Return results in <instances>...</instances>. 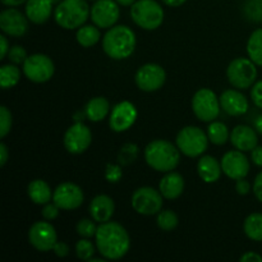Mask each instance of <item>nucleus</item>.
Segmentation results:
<instances>
[{
  "label": "nucleus",
  "mask_w": 262,
  "mask_h": 262,
  "mask_svg": "<svg viewBox=\"0 0 262 262\" xmlns=\"http://www.w3.org/2000/svg\"><path fill=\"white\" fill-rule=\"evenodd\" d=\"M95 239L97 251L106 260H119L124 257L130 247L129 234L125 228L117 222L100 224Z\"/></svg>",
  "instance_id": "f257e3e1"
},
{
  "label": "nucleus",
  "mask_w": 262,
  "mask_h": 262,
  "mask_svg": "<svg viewBox=\"0 0 262 262\" xmlns=\"http://www.w3.org/2000/svg\"><path fill=\"white\" fill-rule=\"evenodd\" d=\"M136 33L128 26H113L102 37V49L109 58L123 60L129 58L136 49Z\"/></svg>",
  "instance_id": "f03ea898"
},
{
  "label": "nucleus",
  "mask_w": 262,
  "mask_h": 262,
  "mask_svg": "<svg viewBox=\"0 0 262 262\" xmlns=\"http://www.w3.org/2000/svg\"><path fill=\"white\" fill-rule=\"evenodd\" d=\"M145 160L150 168L160 173L174 170L181 161V151L166 140H155L145 148Z\"/></svg>",
  "instance_id": "7ed1b4c3"
},
{
  "label": "nucleus",
  "mask_w": 262,
  "mask_h": 262,
  "mask_svg": "<svg viewBox=\"0 0 262 262\" xmlns=\"http://www.w3.org/2000/svg\"><path fill=\"white\" fill-rule=\"evenodd\" d=\"M91 14L86 0H61L54 10L55 22L64 30H78Z\"/></svg>",
  "instance_id": "20e7f679"
},
{
  "label": "nucleus",
  "mask_w": 262,
  "mask_h": 262,
  "mask_svg": "<svg viewBox=\"0 0 262 262\" xmlns=\"http://www.w3.org/2000/svg\"><path fill=\"white\" fill-rule=\"evenodd\" d=\"M130 18L142 30H158L164 22V9L156 0H137L130 5Z\"/></svg>",
  "instance_id": "39448f33"
},
{
  "label": "nucleus",
  "mask_w": 262,
  "mask_h": 262,
  "mask_svg": "<svg viewBox=\"0 0 262 262\" xmlns=\"http://www.w3.org/2000/svg\"><path fill=\"white\" fill-rule=\"evenodd\" d=\"M177 147L183 155L188 158H197L207 150L209 137L201 128L188 125L179 130L177 135Z\"/></svg>",
  "instance_id": "423d86ee"
},
{
  "label": "nucleus",
  "mask_w": 262,
  "mask_h": 262,
  "mask_svg": "<svg viewBox=\"0 0 262 262\" xmlns=\"http://www.w3.org/2000/svg\"><path fill=\"white\" fill-rule=\"evenodd\" d=\"M227 77L230 84L238 90L252 87L257 78L256 64L248 58H235L230 61L227 69Z\"/></svg>",
  "instance_id": "0eeeda50"
},
{
  "label": "nucleus",
  "mask_w": 262,
  "mask_h": 262,
  "mask_svg": "<svg viewBox=\"0 0 262 262\" xmlns=\"http://www.w3.org/2000/svg\"><path fill=\"white\" fill-rule=\"evenodd\" d=\"M220 100L212 90L200 89L192 99V110L201 122H214L220 114Z\"/></svg>",
  "instance_id": "6e6552de"
},
{
  "label": "nucleus",
  "mask_w": 262,
  "mask_h": 262,
  "mask_svg": "<svg viewBox=\"0 0 262 262\" xmlns=\"http://www.w3.org/2000/svg\"><path fill=\"white\" fill-rule=\"evenodd\" d=\"M163 199L164 196L160 191H156L152 187H141L132 194L130 204L136 212L150 216L159 214L163 210Z\"/></svg>",
  "instance_id": "1a4fd4ad"
},
{
  "label": "nucleus",
  "mask_w": 262,
  "mask_h": 262,
  "mask_svg": "<svg viewBox=\"0 0 262 262\" xmlns=\"http://www.w3.org/2000/svg\"><path fill=\"white\" fill-rule=\"evenodd\" d=\"M55 72V66L51 58L45 54H33L27 56L23 63V73L35 83H45L50 81Z\"/></svg>",
  "instance_id": "9d476101"
},
{
  "label": "nucleus",
  "mask_w": 262,
  "mask_h": 262,
  "mask_svg": "<svg viewBox=\"0 0 262 262\" xmlns=\"http://www.w3.org/2000/svg\"><path fill=\"white\" fill-rule=\"evenodd\" d=\"M136 84L145 92H154L160 90L166 81V73L159 64L148 63L140 67L135 76Z\"/></svg>",
  "instance_id": "9b49d317"
},
{
  "label": "nucleus",
  "mask_w": 262,
  "mask_h": 262,
  "mask_svg": "<svg viewBox=\"0 0 262 262\" xmlns=\"http://www.w3.org/2000/svg\"><path fill=\"white\" fill-rule=\"evenodd\" d=\"M56 230L49 222H36L28 230V241L31 246L40 252L51 251L58 242Z\"/></svg>",
  "instance_id": "f8f14e48"
},
{
  "label": "nucleus",
  "mask_w": 262,
  "mask_h": 262,
  "mask_svg": "<svg viewBox=\"0 0 262 262\" xmlns=\"http://www.w3.org/2000/svg\"><path fill=\"white\" fill-rule=\"evenodd\" d=\"M120 15L119 5L115 0H96L91 8L90 18L99 28H112Z\"/></svg>",
  "instance_id": "ddd939ff"
},
{
  "label": "nucleus",
  "mask_w": 262,
  "mask_h": 262,
  "mask_svg": "<svg viewBox=\"0 0 262 262\" xmlns=\"http://www.w3.org/2000/svg\"><path fill=\"white\" fill-rule=\"evenodd\" d=\"M92 142V133L83 123H74L64 135V146L69 154H83Z\"/></svg>",
  "instance_id": "4468645a"
},
{
  "label": "nucleus",
  "mask_w": 262,
  "mask_h": 262,
  "mask_svg": "<svg viewBox=\"0 0 262 262\" xmlns=\"http://www.w3.org/2000/svg\"><path fill=\"white\" fill-rule=\"evenodd\" d=\"M83 191L79 186L72 182H64L59 184L53 193V202L60 207V210H76L83 204Z\"/></svg>",
  "instance_id": "2eb2a0df"
},
{
  "label": "nucleus",
  "mask_w": 262,
  "mask_h": 262,
  "mask_svg": "<svg viewBox=\"0 0 262 262\" xmlns=\"http://www.w3.org/2000/svg\"><path fill=\"white\" fill-rule=\"evenodd\" d=\"M223 173L233 181L246 178L250 173V161L241 150L228 151L222 159Z\"/></svg>",
  "instance_id": "dca6fc26"
},
{
  "label": "nucleus",
  "mask_w": 262,
  "mask_h": 262,
  "mask_svg": "<svg viewBox=\"0 0 262 262\" xmlns=\"http://www.w3.org/2000/svg\"><path fill=\"white\" fill-rule=\"evenodd\" d=\"M28 18L15 8H8L0 13V28L5 35L22 37L28 31Z\"/></svg>",
  "instance_id": "f3484780"
},
{
  "label": "nucleus",
  "mask_w": 262,
  "mask_h": 262,
  "mask_svg": "<svg viewBox=\"0 0 262 262\" xmlns=\"http://www.w3.org/2000/svg\"><path fill=\"white\" fill-rule=\"evenodd\" d=\"M137 109L129 101H122L115 105L109 118V125L114 132H125L135 124L137 119Z\"/></svg>",
  "instance_id": "a211bd4d"
},
{
  "label": "nucleus",
  "mask_w": 262,
  "mask_h": 262,
  "mask_svg": "<svg viewBox=\"0 0 262 262\" xmlns=\"http://www.w3.org/2000/svg\"><path fill=\"white\" fill-rule=\"evenodd\" d=\"M220 106L230 117H241L248 110V100L237 90H227L219 97Z\"/></svg>",
  "instance_id": "6ab92c4d"
},
{
  "label": "nucleus",
  "mask_w": 262,
  "mask_h": 262,
  "mask_svg": "<svg viewBox=\"0 0 262 262\" xmlns=\"http://www.w3.org/2000/svg\"><path fill=\"white\" fill-rule=\"evenodd\" d=\"M256 132L257 130L248 125H237L233 128L232 133H230V142L237 150L243 151V152L252 151L256 146H258V138Z\"/></svg>",
  "instance_id": "aec40b11"
},
{
  "label": "nucleus",
  "mask_w": 262,
  "mask_h": 262,
  "mask_svg": "<svg viewBox=\"0 0 262 262\" xmlns=\"http://www.w3.org/2000/svg\"><path fill=\"white\" fill-rule=\"evenodd\" d=\"M115 211L114 200L107 194H99L90 204V215L96 223L110 222Z\"/></svg>",
  "instance_id": "412c9836"
},
{
  "label": "nucleus",
  "mask_w": 262,
  "mask_h": 262,
  "mask_svg": "<svg viewBox=\"0 0 262 262\" xmlns=\"http://www.w3.org/2000/svg\"><path fill=\"white\" fill-rule=\"evenodd\" d=\"M159 191L166 200H176L183 193L184 191V179L177 171H168L161 178L159 184Z\"/></svg>",
  "instance_id": "4be33fe9"
},
{
  "label": "nucleus",
  "mask_w": 262,
  "mask_h": 262,
  "mask_svg": "<svg viewBox=\"0 0 262 262\" xmlns=\"http://www.w3.org/2000/svg\"><path fill=\"white\" fill-rule=\"evenodd\" d=\"M53 12L51 0H27L26 2V15L35 25H42L50 18Z\"/></svg>",
  "instance_id": "5701e85b"
},
{
  "label": "nucleus",
  "mask_w": 262,
  "mask_h": 262,
  "mask_svg": "<svg viewBox=\"0 0 262 262\" xmlns=\"http://www.w3.org/2000/svg\"><path fill=\"white\" fill-rule=\"evenodd\" d=\"M222 163L210 155L201 156L197 163V173L205 183H215L222 176Z\"/></svg>",
  "instance_id": "b1692460"
},
{
  "label": "nucleus",
  "mask_w": 262,
  "mask_h": 262,
  "mask_svg": "<svg viewBox=\"0 0 262 262\" xmlns=\"http://www.w3.org/2000/svg\"><path fill=\"white\" fill-rule=\"evenodd\" d=\"M27 193L31 201L36 205H46L53 199L50 186L42 179H35L27 187Z\"/></svg>",
  "instance_id": "393cba45"
},
{
  "label": "nucleus",
  "mask_w": 262,
  "mask_h": 262,
  "mask_svg": "<svg viewBox=\"0 0 262 262\" xmlns=\"http://www.w3.org/2000/svg\"><path fill=\"white\" fill-rule=\"evenodd\" d=\"M110 110V104L105 97L97 96L94 99L90 100L89 102L84 106V113H86L87 119L91 120V122L97 123L101 122L106 118V115L109 114Z\"/></svg>",
  "instance_id": "a878e982"
},
{
  "label": "nucleus",
  "mask_w": 262,
  "mask_h": 262,
  "mask_svg": "<svg viewBox=\"0 0 262 262\" xmlns=\"http://www.w3.org/2000/svg\"><path fill=\"white\" fill-rule=\"evenodd\" d=\"M76 37L82 48H92V46L96 45L100 41L101 33H100V30L97 26L87 25L82 26V27H79L77 30Z\"/></svg>",
  "instance_id": "bb28decb"
},
{
  "label": "nucleus",
  "mask_w": 262,
  "mask_h": 262,
  "mask_svg": "<svg viewBox=\"0 0 262 262\" xmlns=\"http://www.w3.org/2000/svg\"><path fill=\"white\" fill-rule=\"evenodd\" d=\"M243 230L250 239L255 242H262V214L253 212L248 215L243 224Z\"/></svg>",
  "instance_id": "cd10ccee"
},
{
  "label": "nucleus",
  "mask_w": 262,
  "mask_h": 262,
  "mask_svg": "<svg viewBox=\"0 0 262 262\" xmlns=\"http://www.w3.org/2000/svg\"><path fill=\"white\" fill-rule=\"evenodd\" d=\"M247 54L256 66L262 67V28L251 33L247 41Z\"/></svg>",
  "instance_id": "c85d7f7f"
},
{
  "label": "nucleus",
  "mask_w": 262,
  "mask_h": 262,
  "mask_svg": "<svg viewBox=\"0 0 262 262\" xmlns=\"http://www.w3.org/2000/svg\"><path fill=\"white\" fill-rule=\"evenodd\" d=\"M20 79V71L17 64H5L0 68V84L3 90H9L17 86Z\"/></svg>",
  "instance_id": "c756f323"
},
{
  "label": "nucleus",
  "mask_w": 262,
  "mask_h": 262,
  "mask_svg": "<svg viewBox=\"0 0 262 262\" xmlns=\"http://www.w3.org/2000/svg\"><path fill=\"white\" fill-rule=\"evenodd\" d=\"M207 137H209L210 142L214 145L222 146L227 143V141L230 138L229 130L228 127L222 122H211V124L207 128Z\"/></svg>",
  "instance_id": "7c9ffc66"
},
{
  "label": "nucleus",
  "mask_w": 262,
  "mask_h": 262,
  "mask_svg": "<svg viewBox=\"0 0 262 262\" xmlns=\"http://www.w3.org/2000/svg\"><path fill=\"white\" fill-rule=\"evenodd\" d=\"M158 225L161 230L164 232H171V230L176 229L178 227V215L176 214L174 211L171 210H161L158 215Z\"/></svg>",
  "instance_id": "2f4dec72"
},
{
  "label": "nucleus",
  "mask_w": 262,
  "mask_h": 262,
  "mask_svg": "<svg viewBox=\"0 0 262 262\" xmlns=\"http://www.w3.org/2000/svg\"><path fill=\"white\" fill-rule=\"evenodd\" d=\"M138 152H140V150H138L137 145L127 143V145H124L120 148L119 155H118V161L122 165H129L138 158Z\"/></svg>",
  "instance_id": "473e14b6"
},
{
  "label": "nucleus",
  "mask_w": 262,
  "mask_h": 262,
  "mask_svg": "<svg viewBox=\"0 0 262 262\" xmlns=\"http://www.w3.org/2000/svg\"><path fill=\"white\" fill-rule=\"evenodd\" d=\"M76 255L79 260L90 261L95 255V246L89 238H82L76 243Z\"/></svg>",
  "instance_id": "72a5a7b5"
},
{
  "label": "nucleus",
  "mask_w": 262,
  "mask_h": 262,
  "mask_svg": "<svg viewBox=\"0 0 262 262\" xmlns=\"http://www.w3.org/2000/svg\"><path fill=\"white\" fill-rule=\"evenodd\" d=\"M94 219H82L77 223L76 230L78 233V235H81L82 238H91L96 234L97 227L95 225Z\"/></svg>",
  "instance_id": "f704fd0d"
},
{
  "label": "nucleus",
  "mask_w": 262,
  "mask_h": 262,
  "mask_svg": "<svg viewBox=\"0 0 262 262\" xmlns=\"http://www.w3.org/2000/svg\"><path fill=\"white\" fill-rule=\"evenodd\" d=\"M12 113L7 106H0V137L4 138L12 129Z\"/></svg>",
  "instance_id": "c9c22d12"
},
{
  "label": "nucleus",
  "mask_w": 262,
  "mask_h": 262,
  "mask_svg": "<svg viewBox=\"0 0 262 262\" xmlns=\"http://www.w3.org/2000/svg\"><path fill=\"white\" fill-rule=\"evenodd\" d=\"M246 13L252 20H262V0H250L246 7Z\"/></svg>",
  "instance_id": "e433bc0d"
},
{
  "label": "nucleus",
  "mask_w": 262,
  "mask_h": 262,
  "mask_svg": "<svg viewBox=\"0 0 262 262\" xmlns=\"http://www.w3.org/2000/svg\"><path fill=\"white\" fill-rule=\"evenodd\" d=\"M27 56L28 55L26 49L19 45H15L13 48H10L9 53H8V59L13 64H23L26 59H27Z\"/></svg>",
  "instance_id": "4c0bfd02"
},
{
  "label": "nucleus",
  "mask_w": 262,
  "mask_h": 262,
  "mask_svg": "<svg viewBox=\"0 0 262 262\" xmlns=\"http://www.w3.org/2000/svg\"><path fill=\"white\" fill-rule=\"evenodd\" d=\"M105 178L110 183H117V182H119V179L122 178V169H120V166L107 164L106 171H105Z\"/></svg>",
  "instance_id": "58836bf2"
},
{
  "label": "nucleus",
  "mask_w": 262,
  "mask_h": 262,
  "mask_svg": "<svg viewBox=\"0 0 262 262\" xmlns=\"http://www.w3.org/2000/svg\"><path fill=\"white\" fill-rule=\"evenodd\" d=\"M251 99H252L253 104L262 110V79L256 82L251 90Z\"/></svg>",
  "instance_id": "ea45409f"
},
{
  "label": "nucleus",
  "mask_w": 262,
  "mask_h": 262,
  "mask_svg": "<svg viewBox=\"0 0 262 262\" xmlns=\"http://www.w3.org/2000/svg\"><path fill=\"white\" fill-rule=\"evenodd\" d=\"M59 210H60V207L58 206V205H55L53 202V204H46L45 207L42 209V216L45 220H54L56 219V217L59 216Z\"/></svg>",
  "instance_id": "a19ab883"
},
{
  "label": "nucleus",
  "mask_w": 262,
  "mask_h": 262,
  "mask_svg": "<svg viewBox=\"0 0 262 262\" xmlns=\"http://www.w3.org/2000/svg\"><path fill=\"white\" fill-rule=\"evenodd\" d=\"M253 193H255V197L258 200V201L262 202V171L256 176L255 182H253Z\"/></svg>",
  "instance_id": "79ce46f5"
},
{
  "label": "nucleus",
  "mask_w": 262,
  "mask_h": 262,
  "mask_svg": "<svg viewBox=\"0 0 262 262\" xmlns=\"http://www.w3.org/2000/svg\"><path fill=\"white\" fill-rule=\"evenodd\" d=\"M53 251L58 257H66L69 255V246L66 242H56Z\"/></svg>",
  "instance_id": "37998d69"
},
{
  "label": "nucleus",
  "mask_w": 262,
  "mask_h": 262,
  "mask_svg": "<svg viewBox=\"0 0 262 262\" xmlns=\"http://www.w3.org/2000/svg\"><path fill=\"white\" fill-rule=\"evenodd\" d=\"M235 191H237L239 194H242V196H246V194L250 193L251 184L248 183L245 178L238 179L237 183H235Z\"/></svg>",
  "instance_id": "c03bdc74"
},
{
  "label": "nucleus",
  "mask_w": 262,
  "mask_h": 262,
  "mask_svg": "<svg viewBox=\"0 0 262 262\" xmlns=\"http://www.w3.org/2000/svg\"><path fill=\"white\" fill-rule=\"evenodd\" d=\"M251 158L255 165L262 168V146H256L252 151H251Z\"/></svg>",
  "instance_id": "a18cd8bd"
},
{
  "label": "nucleus",
  "mask_w": 262,
  "mask_h": 262,
  "mask_svg": "<svg viewBox=\"0 0 262 262\" xmlns=\"http://www.w3.org/2000/svg\"><path fill=\"white\" fill-rule=\"evenodd\" d=\"M0 60H3V59H5V56L8 55V53H9L10 48H9V42H8L7 37H5L4 35L0 36Z\"/></svg>",
  "instance_id": "49530a36"
},
{
  "label": "nucleus",
  "mask_w": 262,
  "mask_h": 262,
  "mask_svg": "<svg viewBox=\"0 0 262 262\" xmlns=\"http://www.w3.org/2000/svg\"><path fill=\"white\" fill-rule=\"evenodd\" d=\"M241 262H262V256L256 252H247L241 257Z\"/></svg>",
  "instance_id": "de8ad7c7"
},
{
  "label": "nucleus",
  "mask_w": 262,
  "mask_h": 262,
  "mask_svg": "<svg viewBox=\"0 0 262 262\" xmlns=\"http://www.w3.org/2000/svg\"><path fill=\"white\" fill-rule=\"evenodd\" d=\"M8 158H9V151L5 143H0V166H4L7 164Z\"/></svg>",
  "instance_id": "09e8293b"
},
{
  "label": "nucleus",
  "mask_w": 262,
  "mask_h": 262,
  "mask_svg": "<svg viewBox=\"0 0 262 262\" xmlns=\"http://www.w3.org/2000/svg\"><path fill=\"white\" fill-rule=\"evenodd\" d=\"M161 2H163L165 5H168V7L177 8V7H181V5H183L184 3H186V0H161Z\"/></svg>",
  "instance_id": "8fccbe9b"
},
{
  "label": "nucleus",
  "mask_w": 262,
  "mask_h": 262,
  "mask_svg": "<svg viewBox=\"0 0 262 262\" xmlns=\"http://www.w3.org/2000/svg\"><path fill=\"white\" fill-rule=\"evenodd\" d=\"M0 2L4 5H7V7H18V5L23 4V3H26L27 0H0Z\"/></svg>",
  "instance_id": "3c124183"
},
{
  "label": "nucleus",
  "mask_w": 262,
  "mask_h": 262,
  "mask_svg": "<svg viewBox=\"0 0 262 262\" xmlns=\"http://www.w3.org/2000/svg\"><path fill=\"white\" fill-rule=\"evenodd\" d=\"M73 118H74V122L76 123H83V119L87 117H86V113H84V110H83V112H77L76 114H74Z\"/></svg>",
  "instance_id": "603ef678"
},
{
  "label": "nucleus",
  "mask_w": 262,
  "mask_h": 262,
  "mask_svg": "<svg viewBox=\"0 0 262 262\" xmlns=\"http://www.w3.org/2000/svg\"><path fill=\"white\" fill-rule=\"evenodd\" d=\"M255 129L257 130V133L262 135V114L257 117V119L255 120Z\"/></svg>",
  "instance_id": "864d4df0"
},
{
  "label": "nucleus",
  "mask_w": 262,
  "mask_h": 262,
  "mask_svg": "<svg viewBox=\"0 0 262 262\" xmlns=\"http://www.w3.org/2000/svg\"><path fill=\"white\" fill-rule=\"evenodd\" d=\"M119 5H123V7H130V5L135 4L137 0H115Z\"/></svg>",
  "instance_id": "5fc2aeb1"
},
{
  "label": "nucleus",
  "mask_w": 262,
  "mask_h": 262,
  "mask_svg": "<svg viewBox=\"0 0 262 262\" xmlns=\"http://www.w3.org/2000/svg\"><path fill=\"white\" fill-rule=\"evenodd\" d=\"M51 2H53V4H54V3H60L61 0H51Z\"/></svg>",
  "instance_id": "6e6d98bb"
}]
</instances>
